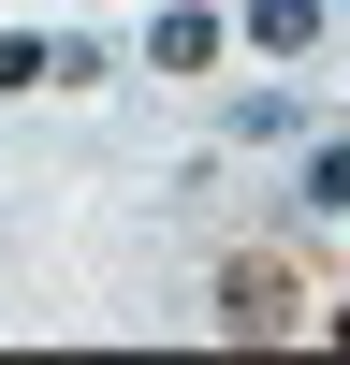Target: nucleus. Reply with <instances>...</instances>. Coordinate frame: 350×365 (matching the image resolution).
<instances>
[{
	"mask_svg": "<svg viewBox=\"0 0 350 365\" xmlns=\"http://www.w3.org/2000/svg\"><path fill=\"white\" fill-rule=\"evenodd\" d=\"M58 73V44H29V29H0V88H44Z\"/></svg>",
	"mask_w": 350,
	"mask_h": 365,
	"instance_id": "obj_5",
	"label": "nucleus"
},
{
	"mask_svg": "<svg viewBox=\"0 0 350 365\" xmlns=\"http://www.w3.org/2000/svg\"><path fill=\"white\" fill-rule=\"evenodd\" d=\"M219 322H233V336H292V322H307V278H292V263H233V278H219Z\"/></svg>",
	"mask_w": 350,
	"mask_h": 365,
	"instance_id": "obj_1",
	"label": "nucleus"
},
{
	"mask_svg": "<svg viewBox=\"0 0 350 365\" xmlns=\"http://www.w3.org/2000/svg\"><path fill=\"white\" fill-rule=\"evenodd\" d=\"M248 44H262V58H307V44H321V0H248Z\"/></svg>",
	"mask_w": 350,
	"mask_h": 365,
	"instance_id": "obj_3",
	"label": "nucleus"
},
{
	"mask_svg": "<svg viewBox=\"0 0 350 365\" xmlns=\"http://www.w3.org/2000/svg\"><path fill=\"white\" fill-rule=\"evenodd\" d=\"M219 44H233V29H219V15H190V0H161V29H146V58H161V73H204Z\"/></svg>",
	"mask_w": 350,
	"mask_h": 365,
	"instance_id": "obj_2",
	"label": "nucleus"
},
{
	"mask_svg": "<svg viewBox=\"0 0 350 365\" xmlns=\"http://www.w3.org/2000/svg\"><path fill=\"white\" fill-rule=\"evenodd\" d=\"M307 205H321V220H350V146H307Z\"/></svg>",
	"mask_w": 350,
	"mask_h": 365,
	"instance_id": "obj_4",
	"label": "nucleus"
}]
</instances>
